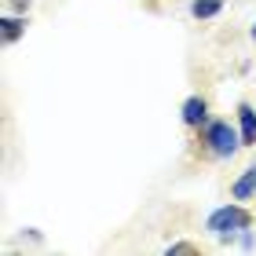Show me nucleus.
Wrapping results in <instances>:
<instances>
[{
  "instance_id": "obj_1",
  "label": "nucleus",
  "mask_w": 256,
  "mask_h": 256,
  "mask_svg": "<svg viewBox=\"0 0 256 256\" xmlns=\"http://www.w3.org/2000/svg\"><path fill=\"white\" fill-rule=\"evenodd\" d=\"M252 224V216L246 212V208H242L238 202L234 205H224V208H216V212L212 216H208V230H212V234L220 238V242H230V238H234V234H242V230H246Z\"/></svg>"
},
{
  "instance_id": "obj_2",
  "label": "nucleus",
  "mask_w": 256,
  "mask_h": 256,
  "mask_svg": "<svg viewBox=\"0 0 256 256\" xmlns=\"http://www.w3.org/2000/svg\"><path fill=\"white\" fill-rule=\"evenodd\" d=\"M202 139H205V146L212 150L216 158H230V154L242 146V132H234L230 121H208Z\"/></svg>"
},
{
  "instance_id": "obj_3",
  "label": "nucleus",
  "mask_w": 256,
  "mask_h": 256,
  "mask_svg": "<svg viewBox=\"0 0 256 256\" xmlns=\"http://www.w3.org/2000/svg\"><path fill=\"white\" fill-rule=\"evenodd\" d=\"M208 118V102L202 96H190L187 102H183V124H190V128H202Z\"/></svg>"
},
{
  "instance_id": "obj_4",
  "label": "nucleus",
  "mask_w": 256,
  "mask_h": 256,
  "mask_svg": "<svg viewBox=\"0 0 256 256\" xmlns=\"http://www.w3.org/2000/svg\"><path fill=\"white\" fill-rule=\"evenodd\" d=\"M238 132H242V146H252L256 143V110L249 102L238 106Z\"/></svg>"
},
{
  "instance_id": "obj_5",
  "label": "nucleus",
  "mask_w": 256,
  "mask_h": 256,
  "mask_svg": "<svg viewBox=\"0 0 256 256\" xmlns=\"http://www.w3.org/2000/svg\"><path fill=\"white\" fill-rule=\"evenodd\" d=\"M252 194H256V165L246 168V176L234 183V202H249Z\"/></svg>"
},
{
  "instance_id": "obj_6",
  "label": "nucleus",
  "mask_w": 256,
  "mask_h": 256,
  "mask_svg": "<svg viewBox=\"0 0 256 256\" xmlns=\"http://www.w3.org/2000/svg\"><path fill=\"white\" fill-rule=\"evenodd\" d=\"M220 11H224V0H194L190 4L194 18H212V15H220Z\"/></svg>"
},
{
  "instance_id": "obj_7",
  "label": "nucleus",
  "mask_w": 256,
  "mask_h": 256,
  "mask_svg": "<svg viewBox=\"0 0 256 256\" xmlns=\"http://www.w3.org/2000/svg\"><path fill=\"white\" fill-rule=\"evenodd\" d=\"M0 26H4V30H0V33H4V44H15L22 33H26V18H11V15H8Z\"/></svg>"
},
{
  "instance_id": "obj_8",
  "label": "nucleus",
  "mask_w": 256,
  "mask_h": 256,
  "mask_svg": "<svg viewBox=\"0 0 256 256\" xmlns=\"http://www.w3.org/2000/svg\"><path fill=\"white\" fill-rule=\"evenodd\" d=\"M180 252H198L190 242H176V246H168V256H180Z\"/></svg>"
},
{
  "instance_id": "obj_9",
  "label": "nucleus",
  "mask_w": 256,
  "mask_h": 256,
  "mask_svg": "<svg viewBox=\"0 0 256 256\" xmlns=\"http://www.w3.org/2000/svg\"><path fill=\"white\" fill-rule=\"evenodd\" d=\"M256 246V238H252V230L246 227V230H242V249H252Z\"/></svg>"
},
{
  "instance_id": "obj_10",
  "label": "nucleus",
  "mask_w": 256,
  "mask_h": 256,
  "mask_svg": "<svg viewBox=\"0 0 256 256\" xmlns=\"http://www.w3.org/2000/svg\"><path fill=\"white\" fill-rule=\"evenodd\" d=\"M252 40H256V26H252Z\"/></svg>"
}]
</instances>
